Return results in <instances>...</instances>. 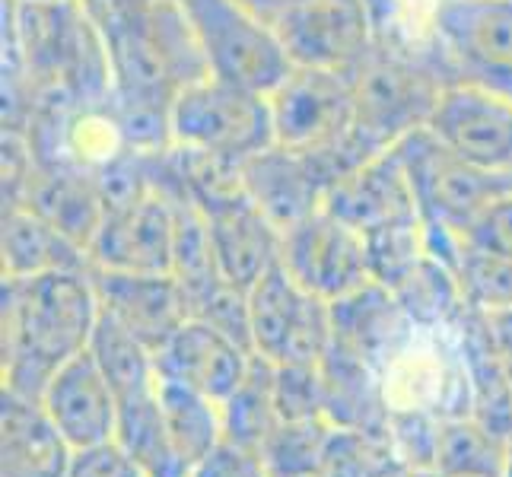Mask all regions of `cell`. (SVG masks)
<instances>
[{
    "label": "cell",
    "instance_id": "1",
    "mask_svg": "<svg viewBox=\"0 0 512 477\" xmlns=\"http://www.w3.org/2000/svg\"><path fill=\"white\" fill-rule=\"evenodd\" d=\"M112 64V112L137 150L172 147V105L191 83L210 77L185 7L153 0L99 26Z\"/></svg>",
    "mask_w": 512,
    "mask_h": 477
},
{
    "label": "cell",
    "instance_id": "2",
    "mask_svg": "<svg viewBox=\"0 0 512 477\" xmlns=\"http://www.w3.org/2000/svg\"><path fill=\"white\" fill-rule=\"evenodd\" d=\"M0 376L4 392L42 401L51 376L90 350L99 325V296L90 271L4 277L0 287Z\"/></svg>",
    "mask_w": 512,
    "mask_h": 477
},
{
    "label": "cell",
    "instance_id": "3",
    "mask_svg": "<svg viewBox=\"0 0 512 477\" xmlns=\"http://www.w3.org/2000/svg\"><path fill=\"white\" fill-rule=\"evenodd\" d=\"M458 80L449 58L439 51H408L395 45L373 48L357 70V125L353 137L369 153L379 156L398 147L404 137L427 128L446 83Z\"/></svg>",
    "mask_w": 512,
    "mask_h": 477
},
{
    "label": "cell",
    "instance_id": "4",
    "mask_svg": "<svg viewBox=\"0 0 512 477\" xmlns=\"http://www.w3.org/2000/svg\"><path fill=\"white\" fill-rule=\"evenodd\" d=\"M417 198L430 252L455 271L462 239L484 210L512 191V175L487 172L452 153L430 128H420L395 147Z\"/></svg>",
    "mask_w": 512,
    "mask_h": 477
},
{
    "label": "cell",
    "instance_id": "5",
    "mask_svg": "<svg viewBox=\"0 0 512 477\" xmlns=\"http://www.w3.org/2000/svg\"><path fill=\"white\" fill-rule=\"evenodd\" d=\"M274 144L296 153H353L373 159L353 137L357 86L353 74L331 67L293 64L290 74L268 93Z\"/></svg>",
    "mask_w": 512,
    "mask_h": 477
},
{
    "label": "cell",
    "instance_id": "6",
    "mask_svg": "<svg viewBox=\"0 0 512 477\" xmlns=\"http://www.w3.org/2000/svg\"><path fill=\"white\" fill-rule=\"evenodd\" d=\"M198 35L210 77L268 96L290 74L277 29L242 0H179Z\"/></svg>",
    "mask_w": 512,
    "mask_h": 477
},
{
    "label": "cell",
    "instance_id": "7",
    "mask_svg": "<svg viewBox=\"0 0 512 477\" xmlns=\"http://www.w3.org/2000/svg\"><path fill=\"white\" fill-rule=\"evenodd\" d=\"M172 147L245 163L274 144L268 96L245 86L204 77L172 105Z\"/></svg>",
    "mask_w": 512,
    "mask_h": 477
},
{
    "label": "cell",
    "instance_id": "8",
    "mask_svg": "<svg viewBox=\"0 0 512 477\" xmlns=\"http://www.w3.org/2000/svg\"><path fill=\"white\" fill-rule=\"evenodd\" d=\"M430 29L455 77L512 99V0H436Z\"/></svg>",
    "mask_w": 512,
    "mask_h": 477
},
{
    "label": "cell",
    "instance_id": "9",
    "mask_svg": "<svg viewBox=\"0 0 512 477\" xmlns=\"http://www.w3.org/2000/svg\"><path fill=\"white\" fill-rule=\"evenodd\" d=\"M280 264L290 271L299 287L325 299V303H334V299H344L360 287L373 284L366 236L328 214L325 207L284 229Z\"/></svg>",
    "mask_w": 512,
    "mask_h": 477
},
{
    "label": "cell",
    "instance_id": "10",
    "mask_svg": "<svg viewBox=\"0 0 512 477\" xmlns=\"http://www.w3.org/2000/svg\"><path fill=\"white\" fill-rule=\"evenodd\" d=\"M274 29L293 64L353 74L376 48V26L366 0H303Z\"/></svg>",
    "mask_w": 512,
    "mask_h": 477
},
{
    "label": "cell",
    "instance_id": "11",
    "mask_svg": "<svg viewBox=\"0 0 512 477\" xmlns=\"http://www.w3.org/2000/svg\"><path fill=\"white\" fill-rule=\"evenodd\" d=\"M443 144L487 172L512 175V99L474 80H452L427 125Z\"/></svg>",
    "mask_w": 512,
    "mask_h": 477
},
{
    "label": "cell",
    "instance_id": "12",
    "mask_svg": "<svg viewBox=\"0 0 512 477\" xmlns=\"http://www.w3.org/2000/svg\"><path fill=\"white\" fill-rule=\"evenodd\" d=\"M172 252L175 198L150 191L131 204L105 210L99 233L90 242V264L96 271L172 274Z\"/></svg>",
    "mask_w": 512,
    "mask_h": 477
},
{
    "label": "cell",
    "instance_id": "13",
    "mask_svg": "<svg viewBox=\"0 0 512 477\" xmlns=\"http://www.w3.org/2000/svg\"><path fill=\"white\" fill-rule=\"evenodd\" d=\"M334 185L331 169L315 153H296L271 144L242 163V188L280 233L325 207Z\"/></svg>",
    "mask_w": 512,
    "mask_h": 477
},
{
    "label": "cell",
    "instance_id": "14",
    "mask_svg": "<svg viewBox=\"0 0 512 477\" xmlns=\"http://www.w3.org/2000/svg\"><path fill=\"white\" fill-rule=\"evenodd\" d=\"M39 404L70 449L112 443L118 433V395L90 350L77 353L51 376Z\"/></svg>",
    "mask_w": 512,
    "mask_h": 477
},
{
    "label": "cell",
    "instance_id": "15",
    "mask_svg": "<svg viewBox=\"0 0 512 477\" xmlns=\"http://www.w3.org/2000/svg\"><path fill=\"white\" fill-rule=\"evenodd\" d=\"M325 210L360 229L363 236L385 226L420 220L408 169L395 147L341 175L325 194Z\"/></svg>",
    "mask_w": 512,
    "mask_h": 477
},
{
    "label": "cell",
    "instance_id": "16",
    "mask_svg": "<svg viewBox=\"0 0 512 477\" xmlns=\"http://www.w3.org/2000/svg\"><path fill=\"white\" fill-rule=\"evenodd\" d=\"M93 284L102 315H109L125 331L160 350L175 331L188 322V303L172 274H128V271H96Z\"/></svg>",
    "mask_w": 512,
    "mask_h": 477
},
{
    "label": "cell",
    "instance_id": "17",
    "mask_svg": "<svg viewBox=\"0 0 512 477\" xmlns=\"http://www.w3.org/2000/svg\"><path fill=\"white\" fill-rule=\"evenodd\" d=\"M255 350L242 347L220 328L188 318L172 338L153 353L156 373L166 382L188 385L214 401H223L249 373Z\"/></svg>",
    "mask_w": 512,
    "mask_h": 477
},
{
    "label": "cell",
    "instance_id": "18",
    "mask_svg": "<svg viewBox=\"0 0 512 477\" xmlns=\"http://www.w3.org/2000/svg\"><path fill=\"white\" fill-rule=\"evenodd\" d=\"M210 242L220 264V274L242 290H249L280 261L284 233L264 217V210L245 191L204 207Z\"/></svg>",
    "mask_w": 512,
    "mask_h": 477
},
{
    "label": "cell",
    "instance_id": "19",
    "mask_svg": "<svg viewBox=\"0 0 512 477\" xmlns=\"http://www.w3.org/2000/svg\"><path fill=\"white\" fill-rule=\"evenodd\" d=\"M331 322L334 344L373 366L376 373H382L398 357L417 331V322L398 303V296L376 280L344 299H334Z\"/></svg>",
    "mask_w": 512,
    "mask_h": 477
},
{
    "label": "cell",
    "instance_id": "20",
    "mask_svg": "<svg viewBox=\"0 0 512 477\" xmlns=\"http://www.w3.org/2000/svg\"><path fill=\"white\" fill-rule=\"evenodd\" d=\"M74 449L39 401L0 392V477H67Z\"/></svg>",
    "mask_w": 512,
    "mask_h": 477
},
{
    "label": "cell",
    "instance_id": "21",
    "mask_svg": "<svg viewBox=\"0 0 512 477\" xmlns=\"http://www.w3.org/2000/svg\"><path fill=\"white\" fill-rule=\"evenodd\" d=\"M16 204L39 210L64 236H70L80 249H86V255H90V242L96 239L105 220V201L96 182V172L74 169V166L39 163Z\"/></svg>",
    "mask_w": 512,
    "mask_h": 477
},
{
    "label": "cell",
    "instance_id": "22",
    "mask_svg": "<svg viewBox=\"0 0 512 477\" xmlns=\"http://www.w3.org/2000/svg\"><path fill=\"white\" fill-rule=\"evenodd\" d=\"M0 264H4V277H42L93 268L86 249L26 204H4Z\"/></svg>",
    "mask_w": 512,
    "mask_h": 477
},
{
    "label": "cell",
    "instance_id": "23",
    "mask_svg": "<svg viewBox=\"0 0 512 477\" xmlns=\"http://www.w3.org/2000/svg\"><path fill=\"white\" fill-rule=\"evenodd\" d=\"M325 379V420L338 430L385 433L388 401L382 379L373 366H366L338 344L322 360Z\"/></svg>",
    "mask_w": 512,
    "mask_h": 477
},
{
    "label": "cell",
    "instance_id": "24",
    "mask_svg": "<svg viewBox=\"0 0 512 477\" xmlns=\"http://www.w3.org/2000/svg\"><path fill=\"white\" fill-rule=\"evenodd\" d=\"M115 439L147 477H188L191 474V468L182 462V455L175 452L169 439L163 404H160V385L150 388V392L118 401Z\"/></svg>",
    "mask_w": 512,
    "mask_h": 477
},
{
    "label": "cell",
    "instance_id": "25",
    "mask_svg": "<svg viewBox=\"0 0 512 477\" xmlns=\"http://www.w3.org/2000/svg\"><path fill=\"white\" fill-rule=\"evenodd\" d=\"M309 296L312 293L299 287L280 261L261 280H255L249 287V328L255 353L274 363L284 357L287 341L309 303Z\"/></svg>",
    "mask_w": 512,
    "mask_h": 477
},
{
    "label": "cell",
    "instance_id": "26",
    "mask_svg": "<svg viewBox=\"0 0 512 477\" xmlns=\"http://www.w3.org/2000/svg\"><path fill=\"white\" fill-rule=\"evenodd\" d=\"M223 430L229 439L245 446L261 449L277 423H280V408H277V363L255 353L249 363L245 379L229 392L223 401Z\"/></svg>",
    "mask_w": 512,
    "mask_h": 477
},
{
    "label": "cell",
    "instance_id": "27",
    "mask_svg": "<svg viewBox=\"0 0 512 477\" xmlns=\"http://www.w3.org/2000/svg\"><path fill=\"white\" fill-rule=\"evenodd\" d=\"M160 404L172 446L188 468H194L204 455L214 452L226 436L220 401L194 392L188 385L160 379Z\"/></svg>",
    "mask_w": 512,
    "mask_h": 477
},
{
    "label": "cell",
    "instance_id": "28",
    "mask_svg": "<svg viewBox=\"0 0 512 477\" xmlns=\"http://www.w3.org/2000/svg\"><path fill=\"white\" fill-rule=\"evenodd\" d=\"M506 446L478 417H446L439 423L433 468L443 477H503Z\"/></svg>",
    "mask_w": 512,
    "mask_h": 477
},
{
    "label": "cell",
    "instance_id": "29",
    "mask_svg": "<svg viewBox=\"0 0 512 477\" xmlns=\"http://www.w3.org/2000/svg\"><path fill=\"white\" fill-rule=\"evenodd\" d=\"M331 433L334 427L325 417L280 420L261 446V458L271 477H315L322 468Z\"/></svg>",
    "mask_w": 512,
    "mask_h": 477
},
{
    "label": "cell",
    "instance_id": "30",
    "mask_svg": "<svg viewBox=\"0 0 512 477\" xmlns=\"http://www.w3.org/2000/svg\"><path fill=\"white\" fill-rule=\"evenodd\" d=\"M398 465L401 462L385 433H357L334 427L322 468L315 477H385Z\"/></svg>",
    "mask_w": 512,
    "mask_h": 477
},
{
    "label": "cell",
    "instance_id": "31",
    "mask_svg": "<svg viewBox=\"0 0 512 477\" xmlns=\"http://www.w3.org/2000/svg\"><path fill=\"white\" fill-rule=\"evenodd\" d=\"M455 277L462 284L465 303L478 312L512 309V261L481 249L462 245L455 264Z\"/></svg>",
    "mask_w": 512,
    "mask_h": 477
},
{
    "label": "cell",
    "instance_id": "32",
    "mask_svg": "<svg viewBox=\"0 0 512 477\" xmlns=\"http://www.w3.org/2000/svg\"><path fill=\"white\" fill-rule=\"evenodd\" d=\"M439 423H443V420L427 414V411H408V408L388 411L385 436H388V443H392L401 465L433 468L436 446H439Z\"/></svg>",
    "mask_w": 512,
    "mask_h": 477
},
{
    "label": "cell",
    "instance_id": "33",
    "mask_svg": "<svg viewBox=\"0 0 512 477\" xmlns=\"http://www.w3.org/2000/svg\"><path fill=\"white\" fill-rule=\"evenodd\" d=\"M277 408H280V420L325 417L322 366L277 363Z\"/></svg>",
    "mask_w": 512,
    "mask_h": 477
},
{
    "label": "cell",
    "instance_id": "34",
    "mask_svg": "<svg viewBox=\"0 0 512 477\" xmlns=\"http://www.w3.org/2000/svg\"><path fill=\"white\" fill-rule=\"evenodd\" d=\"M188 477H271V471L264 465L261 449L223 436L220 446L204 455Z\"/></svg>",
    "mask_w": 512,
    "mask_h": 477
},
{
    "label": "cell",
    "instance_id": "35",
    "mask_svg": "<svg viewBox=\"0 0 512 477\" xmlns=\"http://www.w3.org/2000/svg\"><path fill=\"white\" fill-rule=\"evenodd\" d=\"M471 249H481L490 255H500L512 261V191L493 201L484 214L471 223V229L462 239Z\"/></svg>",
    "mask_w": 512,
    "mask_h": 477
},
{
    "label": "cell",
    "instance_id": "36",
    "mask_svg": "<svg viewBox=\"0 0 512 477\" xmlns=\"http://www.w3.org/2000/svg\"><path fill=\"white\" fill-rule=\"evenodd\" d=\"M67 477H147L134 458L118 446V439L90 449H74Z\"/></svg>",
    "mask_w": 512,
    "mask_h": 477
},
{
    "label": "cell",
    "instance_id": "37",
    "mask_svg": "<svg viewBox=\"0 0 512 477\" xmlns=\"http://www.w3.org/2000/svg\"><path fill=\"white\" fill-rule=\"evenodd\" d=\"M484 325L490 334L493 350L500 353L503 363H512V309H500V312H481Z\"/></svg>",
    "mask_w": 512,
    "mask_h": 477
},
{
    "label": "cell",
    "instance_id": "38",
    "mask_svg": "<svg viewBox=\"0 0 512 477\" xmlns=\"http://www.w3.org/2000/svg\"><path fill=\"white\" fill-rule=\"evenodd\" d=\"M147 4H153V0H83V7H86V13L93 16L96 26L118 20V16L134 13V10L147 7Z\"/></svg>",
    "mask_w": 512,
    "mask_h": 477
},
{
    "label": "cell",
    "instance_id": "39",
    "mask_svg": "<svg viewBox=\"0 0 512 477\" xmlns=\"http://www.w3.org/2000/svg\"><path fill=\"white\" fill-rule=\"evenodd\" d=\"M242 4H249L255 13H261L264 20L274 26L277 16H284L287 10H293L296 4H303V0H242Z\"/></svg>",
    "mask_w": 512,
    "mask_h": 477
},
{
    "label": "cell",
    "instance_id": "40",
    "mask_svg": "<svg viewBox=\"0 0 512 477\" xmlns=\"http://www.w3.org/2000/svg\"><path fill=\"white\" fill-rule=\"evenodd\" d=\"M385 477H443L439 471H433V468H408V465H398V468H392Z\"/></svg>",
    "mask_w": 512,
    "mask_h": 477
},
{
    "label": "cell",
    "instance_id": "41",
    "mask_svg": "<svg viewBox=\"0 0 512 477\" xmlns=\"http://www.w3.org/2000/svg\"><path fill=\"white\" fill-rule=\"evenodd\" d=\"M503 477H512V439L506 446V462H503Z\"/></svg>",
    "mask_w": 512,
    "mask_h": 477
},
{
    "label": "cell",
    "instance_id": "42",
    "mask_svg": "<svg viewBox=\"0 0 512 477\" xmlns=\"http://www.w3.org/2000/svg\"><path fill=\"white\" fill-rule=\"evenodd\" d=\"M35 4H70V0H35Z\"/></svg>",
    "mask_w": 512,
    "mask_h": 477
},
{
    "label": "cell",
    "instance_id": "43",
    "mask_svg": "<svg viewBox=\"0 0 512 477\" xmlns=\"http://www.w3.org/2000/svg\"><path fill=\"white\" fill-rule=\"evenodd\" d=\"M506 366V376H509V388H512V363H503Z\"/></svg>",
    "mask_w": 512,
    "mask_h": 477
}]
</instances>
